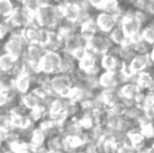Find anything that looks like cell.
Here are the masks:
<instances>
[{"label": "cell", "mask_w": 154, "mask_h": 153, "mask_svg": "<svg viewBox=\"0 0 154 153\" xmlns=\"http://www.w3.org/2000/svg\"><path fill=\"white\" fill-rule=\"evenodd\" d=\"M62 18L63 14L59 4L39 6L34 14V22L42 29H56Z\"/></svg>", "instance_id": "cell-1"}, {"label": "cell", "mask_w": 154, "mask_h": 153, "mask_svg": "<svg viewBox=\"0 0 154 153\" xmlns=\"http://www.w3.org/2000/svg\"><path fill=\"white\" fill-rule=\"evenodd\" d=\"M75 86L72 76L65 72H58L51 76L49 81V91L62 98H68L71 89Z\"/></svg>", "instance_id": "cell-2"}, {"label": "cell", "mask_w": 154, "mask_h": 153, "mask_svg": "<svg viewBox=\"0 0 154 153\" xmlns=\"http://www.w3.org/2000/svg\"><path fill=\"white\" fill-rule=\"evenodd\" d=\"M29 46L26 39L24 38L22 32H13L3 41V51L11 54L17 58H21L26 51Z\"/></svg>", "instance_id": "cell-3"}, {"label": "cell", "mask_w": 154, "mask_h": 153, "mask_svg": "<svg viewBox=\"0 0 154 153\" xmlns=\"http://www.w3.org/2000/svg\"><path fill=\"white\" fill-rule=\"evenodd\" d=\"M34 14L35 12L21 4H18L8 21L14 32H22L29 23L34 21Z\"/></svg>", "instance_id": "cell-4"}, {"label": "cell", "mask_w": 154, "mask_h": 153, "mask_svg": "<svg viewBox=\"0 0 154 153\" xmlns=\"http://www.w3.org/2000/svg\"><path fill=\"white\" fill-rule=\"evenodd\" d=\"M62 53L56 50H47L39 62V69L43 74L53 76L61 72Z\"/></svg>", "instance_id": "cell-5"}, {"label": "cell", "mask_w": 154, "mask_h": 153, "mask_svg": "<svg viewBox=\"0 0 154 153\" xmlns=\"http://www.w3.org/2000/svg\"><path fill=\"white\" fill-rule=\"evenodd\" d=\"M111 39H108L106 36H102L99 33L89 40H87L86 47L88 50L97 54V55H104L108 53L110 49V44H111Z\"/></svg>", "instance_id": "cell-6"}, {"label": "cell", "mask_w": 154, "mask_h": 153, "mask_svg": "<svg viewBox=\"0 0 154 153\" xmlns=\"http://www.w3.org/2000/svg\"><path fill=\"white\" fill-rule=\"evenodd\" d=\"M63 37H64V50L70 54H73L82 47H85L87 43L85 38L81 35L79 29L70 32Z\"/></svg>", "instance_id": "cell-7"}, {"label": "cell", "mask_w": 154, "mask_h": 153, "mask_svg": "<svg viewBox=\"0 0 154 153\" xmlns=\"http://www.w3.org/2000/svg\"><path fill=\"white\" fill-rule=\"evenodd\" d=\"M97 27L102 33H110L119 24V16L113 13L103 12L100 13L95 18Z\"/></svg>", "instance_id": "cell-8"}, {"label": "cell", "mask_w": 154, "mask_h": 153, "mask_svg": "<svg viewBox=\"0 0 154 153\" xmlns=\"http://www.w3.org/2000/svg\"><path fill=\"white\" fill-rule=\"evenodd\" d=\"M14 86L22 96L29 93L36 87L34 76L26 72H20L14 78Z\"/></svg>", "instance_id": "cell-9"}, {"label": "cell", "mask_w": 154, "mask_h": 153, "mask_svg": "<svg viewBox=\"0 0 154 153\" xmlns=\"http://www.w3.org/2000/svg\"><path fill=\"white\" fill-rule=\"evenodd\" d=\"M121 25L123 26L128 38H133L138 35V32L142 26V22L136 15H125L121 20Z\"/></svg>", "instance_id": "cell-10"}, {"label": "cell", "mask_w": 154, "mask_h": 153, "mask_svg": "<svg viewBox=\"0 0 154 153\" xmlns=\"http://www.w3.org/2000/svg\"><path fill=\"white\" fill-rule=\"evenodd\" d=\"M151 61L150 54H142L137 53L130 59V63L128 64L130 69L134 75H137L142 72H145L149 67Z\"/></svg>", "instance_id": "cell-11"}, {"label": "cell", "mask_w": 154, "mask_h": 153, "mask_svg": "<svg viewBox=\"0 0 154 153\" xmlns=\"http://www.w3.org/2000/svg\"><path fill=\"white\" fill-rule=\"evenodd\" d=\"M99 55L88 50L85 53V55L79 60V68L83 70L86 74L95 75L97 72V57Z\"/></svg>", "instance_id": "cell-12"}, {"label": "cell", "mask_w": 154, "mask_h": 153, "mask_svg": "<svg viewBox=\"0 0 154 153\" xmlns=\"http://www.w3.org/2000/svg\"><path fill=\"white\" fill-rule=\"evenodd\" d=\"M47 50L48 49L42 43H29L23 57L26 58L29 61L34 62V63L39 64V62L41 61V59L46 54Z\"/></svg>", "instance_id": "cell-13"}, {"label": "cell", "mask_w": 154, "mask_h": 153, "mask_svg": "<svg viewBox=\"0 0 154 153\" xmlns=\"http://www.w3.org/2000/svg\"><path fill=\"white\" fill-rule=\"evenodd\" d=\"M119 57L116 54H110L109 51L102 55V59H101L102 67L105 70H109V72H120L123 65H121V61Z\"/></svg>", "instance_id": "cell-14"}, {"label": "cell", "mask_w": 154, "mask_h": 153, "mask_svg": "<svg viewBox=\"0 0 154 153\" xmlns=\"http://www.w3.org/2000/svg\"><path fill=\"white\" fill-rule=\"evenodd\" d=\"M62 53V63H61V72L72 75L79 69V61L70 53L63 50Z\"/></svg>", "instance_id": "cell-15"}, {"label": "cell", "mask_w": 154, "mask_h": 153, "mask_svg": "<svg viewBox=\"0 0 154 153\" xmlns=\"http://www.w3.org/2000/svg\"><path fill=\"white\" fill-rule=\"evenodd\" d=\"M45 46L48 50L63 51L64 50V37L57 29H51Z\"/></svg>", "instance_id": "cell-16"}, {"label": "cell", "mask_w": 154, "mask_h": 153, "mask_svg": "<svg viewBox=\"0 0 154 153\" xmlns=\"http://www.w3.org/2000/svg\"><path fill=\"white\" fill-rule=\"evenodd\" d=\"M79 31L81 33V35L85 38V40H89L90 38H92L93 36H95L100 32L99 27H97V21L93 18H88L87 20H85L84 22H82L79 25Z\"/></svg>", "instance_id": "cell-17"}, {"label": "cell", "mask_w": 154, "mask_h": 153, "mask_svg": "<svg viewBox=\"0 0 154 153\" xmlns=\"http://www.w3.org/2000/svg\"><path fill=\"white\" fill-rule=\"evenodd\" d=\"M99 84L104 89H112L118 86V79H116V72L105 70L101 76L99 77Z\"/></svg>", "instance_id": "cell-18"}, {"label": "cell", "mask_w": 154, "mask_h": 153, "mask_svg": "<svg viewBox=\"0 0 154 153\" xmlns=\"http://www.w3.org/2000/svg\"><path fill=\"white\" fill-rule=\"evenodd\" d=\"M140 87L137 85V83H127L121 88L120 92L121 96L125 100H136L140 96Z\"/></svg>", "instance_id": "cell-19"}, {"label": "cell", "mask_w": 154, "mask_h": 153, "mask_svg": "<svg viewBox=\"0 0 154 153\" xmlns=\"http://www.w3.org/2000/svg\"><path fill=\"white\" fill-rule=\"evenodd\" d=\"M21 102H22L29 110H32V109H35L36 107H39L44 104V103H43V99L41 98L38 93H36L34 90H32L31 92H29V93H26V94H23Z\"/></svg>", "instance_id": "cell-20"}, {"label": "cell", "mask_w": 154, "mask_h": 153, "mask_svg": "<svg viewBox=\"0 0 154 153\" xmlns=\"http://www.w3.org/2000/svg\"><path fill=\"white\" fill-rule=\"evenodd\" d=\"M109 34H110L109 37H110V39H111L112 42L116 43V44H118V45H120V46L126 44V42L129 40L127 34L125 33V31H124L123 26L121 24L116 25V26L114 27V29H112Z\"/></svg>", "instance_id": "cell-21"}, {"label": "cell", "mask_w": 154, "mask_h": 153, "mask_svg": "<svg viewBox=\"0 0 154 153\" xmlns=\"http://www.w3.org/2000/svg\"><path fill=\"white\" fill-rule=\"evenodd\" d=\"M18 3L16 0H0V18L8 19L14 13Z\"/></svg>", "instance_id": "cell-22"}, {"label": "cell", "mask_w": 154, "mask_h": 153, "mask_svg": "<svg viewBox=\"0 0 154 153\" xmlns=\"http://www.w3.org/2000/svg\"><path fill=\"white\" fill-rule=\"evenodd\" d=\"M154 79L151 76L150 72H142L140 74H137V80H136V83L140 87V89H144V88H152Z\"/></svg>", "instance_id": "cell-23"}, {"label": "cell", "mask_w": 154, "mask_h": 153, "mask_svg": "<svg viewBox=\"0 0 154 153\" xmlns=\"http://www.w3.org/2000/svg\"><path fill=\"white\" fill-rule=\"evenodd\" d=\"M14 31H13L11 24L8 23V19H6V20L5 19H2V20L0 21V40L3 42Z\"/></svg>", "instance_id": "cell-24"}, {"label": "cell", "mask_w": 154, "mask_h": 153, "mask_svg": "<svg viewBox=\"0 0 154 153\" xmlns=\"http://www.w3.org/2000/svg\"><path fill=\"white\" fill-rule=\"evenodd\" d=\"M142 38L150 44H154V26H147L142 32Z\"/></svg>", "instance_id": "cell-25"}, {"label": "cell", "mask_w": 154, "mask_h": 153, "mask_svg": "<svg viewBox=\"0 0 154 153\" xmlns=\"http://www.w3.org/2000/svg\"><path fill=\"white\" fill-rule=\"evenodd\" d=\"M88 4H89L91 8H99L101 10L102 5L104 4L105 0H87Z\"/></svg>", "instance_id": "cell-26"}, {"label": "cell", "mask_w": 154, "mask_h": 153, "mask_svg": "<svg viewBox=\"0 0 154 153\" xmlns=\"http://www.w3.org/2000/svg\"><path fill=\"white\" fill-rule=\"evenodd\" d=\"M3 53V42L0 40V55Z\"/></svg>", "instance_id": "cell-27"}, {"label": "cell", "mask_w": 154, "mask_h": 153, "mask_svg": "<svg viewBox=\"0 0 154 153\" xmlns=\"http://www.w3.org/2000/svg\"><path fill=\"white\" fill-rule=\"evenodd\" d=\"M150 57H151V61H154V49L150 53Z\"/></svg>", "instance_id": "cell-28"}, {"label": "cell", "mask_w": 154, "mask_h": 153, "mask_svg": "<svg viewBox=\"0 0 154 153\" xmlns=\"http://www.w3.org/2000/svg\"><path fill=\"white\" fill-rule=\"evenodd\" d=\"M3 76H4L3 72H2V70H1V68H0V79H1V78L3 77Z\"/></svg>", "instance_id": "cell-29"}, {"label": "cell", "mask_w": 154, "mask_h": 153, "mask_svg": "<svg viewBox=\"0 0 154 153\" xmlns=\"http://www.w3.org/2000/svg\"><path fill=\"white\" fill-rule=\"evenodd\" d=\"M129 1H135V0H129Z\"/></svg>", "instance_id": "cell-30"}]
</instances>
